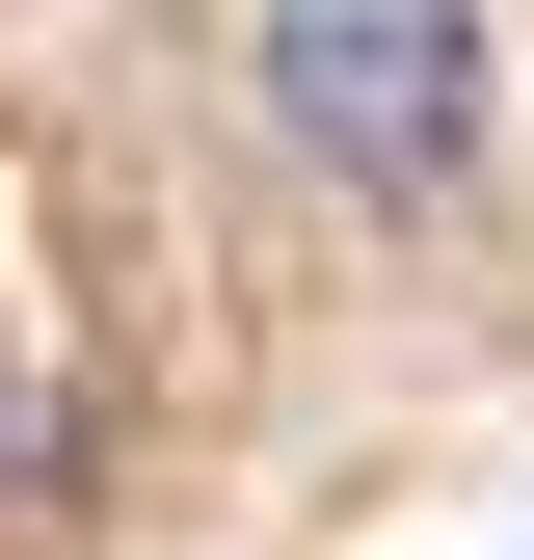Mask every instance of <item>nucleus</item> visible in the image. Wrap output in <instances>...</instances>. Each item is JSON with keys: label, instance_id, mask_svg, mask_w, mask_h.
Listing matches in <instances>:
<instances>
[{"label": "nucleus", "instance_id": "obj_1", "mask_svg": "<svg viewBox=\"0 0 534 560\" xmlns=\"http://www.w3.org/2000/svg\"><path fill=\"white\" fill-rule=\"evenodd\" d=\"M267 133L348 214H454L481 187V0H267Z\"/></svg>", "mask_w": 534, "mask_h": 560}]
</instances>
